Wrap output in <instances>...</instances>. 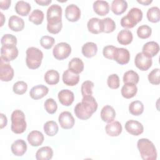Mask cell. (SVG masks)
Instances as JSON below:
<instances>
[{"mask_svg":"<svg viewBox=\"0 0 160 160\" xmlns=\"http://www.w3.org/2000/svg\"><path fill=\"white\" fill-rule=\"evenodd\" d=\"M133 39L132 33L130 30L124 29L119 32L117 36L118 42L122 45H128L130 44Z\"/></svg>","mask_w":160,"mask_h":160,"instance_id":"obj_25","label":"cell"},{"mask_svg":"<svg viewBox=\"0 0 160 160\" xmlns=\"http://www.w3.org/2000/svg\"><path fill=\"white\" fill-rule=\"evenodd\" d=\"M1 42L2 45L16 46L17 44V38L12 34H6L1 38Z\"/></svg>","mask_w":160,"mask_h":160,"instance_id":"obj_45","label":"cell"},{"mask_svg":"<svg viewBox=\"0 0 160 160\" xmlns=\"http://www.w3.org/2000/svg\"><path fill=\"white\" fill-rule=\"evenodd\" d=\"M58 121L61 127L65 129H69L72 128L75 123L74 117L69 111L62 112L59 116Z\"/></svg>","mask_w":160,"mask_h":160,"instance_id":"obj_10","label":"cell"},{"mask_svg":"<svg viewBox=\"0 0 160 160\" xmlns=\"http://www.w3.org/2000/svg\"><path fill=\"white\" fill-rule=\"evenodd\" d=\"M98 51L97 45L92 42H88L82 47V53L83 56L88 58L94 56Z\"/></svg>","mask_w":160,"mask_h":160,"instance_id":"obj_28","label":"cell"},{"mask_svg":"<svg viewBox=\"0 0 160 160\" xmlns=\"http://www.w3.org/2000/svg\"><path fill=\"white\" fill-rule=\"evenodd\" d=\"M71 52V47L67 42H61L58 43L53 48L52 54L54 57L58 60L67 58Z\"/></svg>","mask_w":160,"mask_h":160,"instance_id":"obj_6","label":"cell"},{"mask_svg":"<svg viewBox=\"0 0 160 160\" xmlns=\"http://www.w3.org/2000/svg\"><path fill=\"white\" fill-rule=\"evenodd\" d=\"M11 131L16 134H21L26 129V122L24 113L19 109L14 111L11 114Z\"/></svg>","mask_w":160,"mask_h":160,"instance_id":"obj_4","label":"cell"},{"mask_svg":"<svg viewBox=\"0 0 160 160\" xmlns=\"http://www.w3.org/2000/svg\"><path fill=\"white\" fill-rule=\"evenodd\" d=\"M49 92V89L47 86L40 84L33 86L29 92L31 98L33 99L37 100L44 97Z\"/></svg>","mask_w":160,"mask_h":160,"instance_id":"obj_16","label":"cell"},{"mask_svg":"<svg viewBox=\"0 0 160 160\" xmlns=\"http://www.w3.org/2000/svg\"><path fill=\"white\" fill-rule=\"evenodd\" d=\"M27 139L30 145L34 147H36L42 144L44 138L43 134L41 132L35 130L30 132L28 134Z\"/></svg>","mask_w":160,"mask_h":160,"instance_id":"obj_17","label":"cell"},{"mask_svg":"<svg viewBox=\"0 0 160 160\" xmlns=\"http://www.w3.org/2000/svg\"><path fill=\"white\" fill-rule=\"evenodd\" d=\"M1 26H3V24H4V20H5V18L2 14V12H1Z\"/></svg>","mask_w":160,"mask_h":160,"instance_id":"obj_54","label":"cell"},{"mask_svg":"<svg viewBox=\"0 0 160 160\" xmlns=\"http://www.w3.org/2000/svg\"><path fill=\"white\" fill-rule=\"evenodd\" d=\"M14 9L18 14L22 16H26L29 13L31 6L28 2L24 1H19L16 2Z\"/></svg>","mask_w":160,"mask_h":160,"instance_id":"obj_30","label":"cell"},{"mask_svg":"<svg viewBox=\"0 0 160 160\" xmlns=\"http://www.w3.org/2000/svg\"><path fill=\"white\" fill-rule=\"evenodd\" d=\"M142 50L143 54L152 58L159 52V46L158 43L155 41H149L143 46Z\"/></svg>","mask_w":160,"mask_h":160,"instance_id":"obj_18","label":"cell"},{"mask_svg":"<svg viewBox=\"0 0 160 160\" xmlns=\"http://www.w3.org/2000/svg\"><path fill=\"white\" fill-rule=\"evenodd\" d=\"M28 89V84L26 82L22 81H17L15 82L12 87L13 92L16 94H24Z\"/></svg>","mask_w":160,"mask_h":160,"instance_id":"obj_42","label":"cell"},{"mask_svg":"<svg viewBox=\"0 0 160 160\" xmlns=\"http://www.w3.org/2000/svg\"><path fill=\"white\" fill-rule=\"evenodd\" d=\"M68 69L79 74L84 69V62L80 58H74L69 62Z\"/></svg>","mask_w":160,"mask_h":160,"instance_id":"obj_31","label":"cell"},{"mask_svg":"<svg viewBox=\"0 0 160 160\" xmlns=\"http://www.w3.org/2000/svg\"><path fill=\"white\" fill-rule=\"evenodd\" d=\"M93 9L97 14L103 16L109 12V5L106 1H96L93 3Z\"/></svg>","mask_w":160,"mask_h":160,"instance_id":"obj_22","label":"cell"},{"mask_svg":"<svg viewBox=\"0 0 160 160\" xmlns=\"http://www.w3.org/2000/svg\"><path fill=\"white\" fill-rule=\"evenodd\" d=\"M116 49V47L112 45H108L104 47L102 49L103 56L107 59H113V56H114Z\"/></svg>","mask_w":160,"mask_h":160,"instance_id":"obj_48","label":"cell"},{"mask_svg":"<svg viewBox=\"0 0 160 160\" xmlns=\"http://www.w3.org/2000/svg\"><path fill=\"white\" fill-rule=\"evenodd\" d=\"M62 81L67 86H75L79 81V75L68 69L62 74Z\"/></svg>","mask_w":160,"mask_h":160,"instance_id":"obj_15","label":"cell"},{"mask_svg":"<svg viewBox=\"0 0 160 160\" xmlns=\"http://www.w3.org/2000/svg\"><path fill=\"white\" fill-rule=\"evenodd\" d=\"M14 69L9 64V62L6 61L0 58V79L2 81L8 82L12 79L14 77Z\"/></svg>","mask_w":160,"mask_h":160,"instance_id":"obj_7","label":"cell"},{"mask_svg":"<svg viewBox=\"0 0 160 160\" xmlns=\"http://www.w3.org/2000/svg\"><path fill=\"white\" fill-rule=\"evenodd\" d=\"M128 8V3L124 0H114L111 6V11L116 15L124 13Z\"/></svg>","mask_w":160,"mask_h":160,"instance_id":"obj_26","label":"cell"},{"mask_svg":"<svg viewBox=\"0 0 160 160\" xmlns=\"http://www.w3.org/2000/svg\"><path fill=\"white\" fill-rule=\"evenodd\" d=\"M59 102L64 106H69L72 104L74 99V93L69 89H62L58 92Z\"/></svg>","mask_w":160,"mask_h":160,"instance_id":"obj_14","label":"cell"},{"mask_svg":"<svg viewBox=\"0 0 160 160\" xmlns=\"http://www.w3.org/2000/svg\"><path fill=\"white\" fill-rule=\"evenodd\" d=\"M107 84L108 87L111 89H118L120 84L119 76L116 74L109 75L107 79Z\"/></svg>","mask_w":160,"mask_h":160,"instance_id":"obj_46","label":"cell"},{"mask_svg":"<svg viewBox=\"0 0 160 160\" xmlns=\"http://www.w3.org/2000/svg\"><path fill=\"white\" fill-rule=\"evenodd\" d=\"M44 108L47 112L52 114L56 112L58 109V104L54 99L48 98L44 102Z\"/></svg>","mask_w":160,"mask_h":160,"instance_id":"obj_43","label":"cell"},{"mask_svg":"<svg viewBox=\"0 0 160 160\" xmlns=\"http://www.w3.org/2000/svg\"><path fill=\"white\" fill-rule=\"evenodd\" d=\"M125 129L133 136H139L144 131L142 124L136 120H129L125 124Z\"/></svg>","mask_w":160,"mask_h":160,"instance_id":"obj_12","label":"cell"},{"mask_svg":"<svg viewBox=\"0 0 160 160\" xmlns=\"http://www.w3.org/2000/svg\"><path fill=\"white\" fill-rule=\"evenodd\" d=\"M138 88L136 84L132 83H125L121 88V94L126 99H130L136 96Z\"/></svg>","mask_w":160,"mask_h":160,"instance_id":"obj_24","label":"cell"},{"mask_svg":"<svg viewBox=\"0 0 160 160\" xmlns=\"http://www.w3.org/2000/svg\"><path fill=\"white\" fill-rule=\"evenodd\" d=\"M122 129L121 124L117 121L108 122L105 127L106 133L112 137L119 136L122 132Z\"/></svg>","mask_w":160,"mask_h":160,"instance_id":"obj_21","label":"cell"},{"mask_svg":"<svg viewBox=\"0 0 160 160\" xmlns=\"http://www.w3.org/2000/svg\"><path fill=\"white\" fill-rule=\"evenodd\" d=\"M94 84V82L91 81H86L82 82L81 85V94L83 97L88 96H92V88Z\"/></svg>","mask_w":160,"mask_h":160,"instance_id":"obj_41","label":"cell"},{"mask_svg":"<svg viewBox=\"0 0 160 160\" xmlns=\"http://www.w3.org/2000/svg\"><path fill=\"white\" fill-rule=\"evenodd\" d=\"M11 3V0H1L0 1V8L1 9L3 10H6L8 9Z\"/></svg>","mask_w":160,"mask_h":160,"instance_id":"obj_50","label":"cell"},{"mask_svg":"<svg viewBox=\"0 0 160 160\" xmlns=\"http://www.w3.org/2000/svg\"><path fill=\"white\" fill-rule=\"evenodd\" d=\"M113 59L119 64H126L129 61L130 53L126 48H116L113 56Z\"/></svg>","mask_w":160,"mask_h":160,"instance_id":"obj_13","label":"cell"},{"mask_svg":"<svg viewBox=\"0 0 160 160\" xmlns=\"http://www.w3.org/2000/svg\"><path fill=\"white\" fill-rule=\"evenodd\" d=\"M11 151L16 156H22L27 150L26 142L22 139L16 140L11 145Z\"/></svg>","mask_w":160,"mask_h":160,"instance_id":"obj_20","label":"cell"},{"mask_svg":"<svg viewBox=\"0 0 160 160\" xmlns=\"http://www.w3.org/2000/svg\"><path fill=\"white\" fill-rule=\"evenodd\" d=\"M87 27L89 31L92 34H98L100 32H102L101 19H99V18H91L87 23Z\"/></svg>","mask_w":160,"mask_h":160,"instance_id":"obj_29","label":"cell"},{"mask_svg":"<svg viewBox=\"0 0 160 160\" xmlns=\"http://www.w3.org/2000/svg\"><path fill=\"white\" fill-rule=\"evenodd\" d=\"M0 116H1V124H0V128L2 129L3 128H4L8 123V119L6 116L2 114L1 113L0 114Z\"/></svg>","mask_w":160,"mask_h":160,"instance_id":"obj_51","label":"cell"},{"mask_svg":"<svg viewBox=\"0 0 160 160\" xmlns=\"http://www.w3.org/2000/svg\"><path fill=\"white\" fill-rule=\"evenodd\" d=\"M137 2L140 4H142L143 5L148 6V5L150 4L152 2V0H137Z\"/></svg>","mask_w":160,"mask_h":160,"instance_id":"obj_53","label":"cell"},{"mask_svg":"<svg viewBox=\"0 0 160 160\" xmlns=\"http://www.w3.org/2000/svg\"><path fill=\"white\" fill-rule=\"evenodd\" d=\"M116 117V112L114 109L109 106L106 105L104 106L101 111V118L106 122H110L114 121Z\"/></svg>","mask_w":160,"mask_h":160,"instance_id":"obj_23","label":"cell"},{"mask_svg":"<svg viewBox=\"0 0 160 160\" xmlns=\"http://www.w3.org/2000/svg\"><path fill=\"white\" fill-rule=\"evenodd\" d=\"M35 2L41 6H48L52 1L51 0H36Z\"/></svg>","mask_w":160,"mask_h":160,"instance_id":"obj_52","label":"cell"},{"mask_svg":"<svg viewBox=\"0 0 160 160\" xmlns=\"http://www.w3.org/2000/svg\"><path fill=\"white\" fill-rule=\"evenodd\" d=\"M53 151L49 146H44L39 148L36 153L38 160H49L52 158Z\"/></svg>","mask_w":160,"mask_h":160,"instance_id":"obj_27","label":"cell"},{"mask_svg":"<svg viewBox=\"0 0 160 160\" xmlns=\"http://www.w3.org/2000/svg\"><path fill=\"white\" fill-rule=\"evenodd\" d=\"M43 129L46 134L49 136H55L58 133L59 130V128L57 123L54 121H47L44 124Z\"/></svg>","mask_w":160,"mask_h":160,"instance_id":"obj_35","label":"cell"},{"mask_svg":"<svg viewBox=\"0 0 160 160\" xmlns=\"http://www.w3.org/2000/svg\"><path fill=\"white\" fill-rule=\"evenodd\" d=\"M137 24L135 23L134 22L132 21L128 16L126 14V16H123L121 18V25L122 27L124 28H134Z\"/></svg>","mask_w":160,"mask_h":160,"instance_id":"obj_49","label":"cell"},{"mask_svg":"<svg viewBox=\"0 0 160 160\" xmlns=\"http://www.w3.org/2000/svg\"><path fill=\"white\" fill-rule=\"evenodd\" d=\"M139 77L138 74L132 70H129L126 71L124 74L123 78H122V80L124 84L132 83V84H136L139 82Z\"/></svg>","mask_w":160,"mask_h":160,"instance_id":"obj_37","label":"cell"},{"mask_svg":"<svg viewBox=\"0 0 160 160\" xmlns=\"http://www.w3.org/2000/svg\"><path fill=\"white\" fill-rule=\"evenodd\" d=\"M29 20L36 25L41 24L44 20L43 12L38 9L33 10L29 16Z\"/></svg>","mask_w":160,"mask_h":160,"instance_id":"obj_38","label":"cell"},{"mask_svg":"<svg viewBox=\"0 0 160 160\" xmlns=\"http://www.w3.org/2000/svg\"><path fill=\"white\" fill-rule=\"evenodd\" d=\"M147 18L151 22H158L160 20V10L157 6L150 8L147 11Z\"/></svg>","mask_w":160,"mask_h":160,"instance_id":"obj_36","label":"cell"},{"mask_svg":"<svg viewBox=\"0 0 160 160\" xmlns=\"http://www.w3.org/2000/svg\"><path fill=\"white\" fill-rule=\"evenodd\" d=\"M8 26L13 31H21L24 28V21L21 18L18 16H11L9 19Z\"/></svg>","mask_w":160,"mask_h":160,"instance_id":"obj_19","label":"cell"},{"mask_svg":"<svg viewBox=\"0 0 160 160\" xmlns=\"http://www.w3.org/2000/svg\"><path fill=\"white\" fill-rule=\"evenodd\" d=\"M54 38L49 36H43L40 39V44L42 48L46 49H49L54 44Z\"/></svg>","mask_w":160,"mask_h":160,"instance_id":"obj_47","label":"cell"},{"mask_svg":"<svg viewBox=\"0 0 160 160\" xmlns=\"http://www.w3.org/2000/svg\"><path fill=\"white\" fill-rule=\"evenodd\" d=\"M129 112L134 116H139L144 111V105L140 101H134L129 106Z\"/></svg>","mask_w":160,"mask_h":160,"instance_id":"obj_34","label":"cell"},{"mask_svg":"<svg viewBox=\"0 0 160 160\" xmlns=\"http://www.w3.org/2000/svg\"><path fill=\"white\" fill-rule=\"evenodd\" d=\"M127 15L131 21L136 24L140 22L142 18V12L140 9L138 8H131L129 11Z\"/></svg>","mask_w":160,"mask_h":160,"instance_id":"obj_39","label":"cell"},{"mask_svg":"<svg viewBox=\"0 0 160 160\" xmlns=\"http://www.w3.org/2000/svg\"><path fill=\"white\" fill-rule=\"evenodd\" d=\"M98 103L92 96H84L81 102H78L74 108V113L77 118L82 120L90 118L97 111Z\"/></svg>","mask_w":160,"mask_h":160,"instance_id":"obj_1","label":"cell"},{"mask_svg":"<svg viewBox=\"0 0 160 160\" xmlns=\"http://www.w3.org/2000/svg\"><path fill=\"white\" fill-rule=\"evenodd\" d=\"M160 69L156 68L152 69L148 74V80L149 82L154 85H158L160 83L159 80Z\"/></svg>","mask_w":160,"mask_h":160,"instance_id":"obj_44","label":"cell"},{"mask_svg":"<svg viewBox=\"0 0 160 160\" xmlns=\"http://www.w3.org/2000/svg\"><path fill=\"white\" fill-rule=\"evenodd\" d=\"M65 16L69 21L76 22L81 18V10L74 4H69L65 9Z\"/></svg>","mask_w":160,"mask_h":160,"instance_id":"obj_11","label":"cell"},{"mask_svg":"<svg viewBox=\"0 0 160 160\" xmlns=\"http://www.w3.org/2000/svg\"><path fill=\"white\" fill-rule=\"evenodd\" d=\"M137 147L144 160H156L157 151L154 144L148 139L141 138L137 142Z\"/></svg>","mask_w":160,"mask_h":160,"instance_id":"obj_2","label":"cell"},{"mask_svg":"<svg viewBox=\"0 0 160 160\" xmlns=\"http://www.w3.org/2000/svg\"><path fill=\"white\" fill-rule=\"evenodd\" d=\"M44 81L49 85H55L59 81V74L54 69H50L48 71L44 76Z\"/></svg>","mask_w":160,"mask_h":160,"instance_id":"obj_32","label":"cell"},{"mask_svg":"<svg viewBox=\"0 0 160 160\" xmlns=\"http://www.w3.org/2000/svg\"><path fill=\"white\" fill-rule=\"evenodd\" d=\"M18 56V49L16 46L2 45L1 58L7 62L15 59Z\"/></svg>","mask_w":160,"mask_h":160,"instance_id":"obj_8","label":"cell"},{"mask_svg":"<svg viewBox=\"0 0 160 160\" xmlns=\"http://www.w3.org/2000/svg\"><path fill=\"white\" fill-rule=\"evenodd\" d=\"M101 31L105 33H110L113 32L116 29V23L110 18H105L101 19Z\"/></svg>","mask_w":160,"mask_h":160,"instance_id":"obj_33","label":"cell"},{"mask_svg":"<svg viewBox=\"0 0 160 160\" xmlns=\"http://www.w3.org/2000/svg\"><path fill=\"white\" fill-rule=\"evenodd\" d=\"M135 66L141 71H147L152 64V60L151 58L148 57L142 52H138L134 59Z\"/></svg>","mask_w":160,"mask_h":160,"instance_id":"obj_9","label":"cell"},{"mask_svg":"<svg viewBox=\"0 0 160 160\" xmlns=\"http://www.w3.org/2000/svg\"><path fill=\"white\" fill-rule=\"evenodd\" d=\"M152 33V29L148 25L140 26L137 29V35L141 39H147L149 38Z\"/></svg>","mask_w":160,"mask_h":160,"instance_id":"obj_40","label":"cell"},{"mask_svg":"<svg viewBox=\"0 0 160 160\" xmlns=\"http://www.w3.org/2000/svg\"><path fill=\"white\" fill-rule=\"evenodd\" d=\"M62 8L56 4H52L47 10L48 25H55L62 23Z\"/></svg>","mask_w":160,"mask_h":160,"instance_id":"obj_5","label":"cell"},{"mask_svg":"<svg viewBox=\"0 0 160 160\" xmlns=\"http://www.w3.org/2000/svg\"><path fill=\"white\" fill-rule=\"evenodd\" d=\"M43 58L42 52L37 48L29 47L26 50V63L27 66L31 69L38 68Z\"/></svg>","mask_w":160,"mask_h":160,"instance_id":"obj_3","label":"cell"}]
</instances>
